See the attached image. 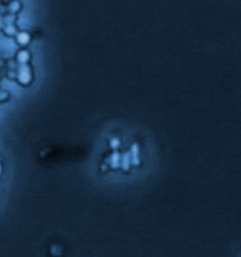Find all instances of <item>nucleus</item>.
<instances>
[{"label":"nucleus","mask_w":241,"mask_h":257,"mask_svg":"<svg viewBox=\"0 0 241 257\" xmlns=\"http://www.w3.org/2000/svg\"><path fill=\"white\" fill-rule=\"evenodd\" d=\"M30 78H31V76H30V71H28V68L24 67L21 70V72H20V76H19V80H20L21 83H24V84H26V83L30 82Z\"/></svg>","instance_id":"nucleus-1"},{"label":"nucleus","mask_w":241,"mask_h":257,"mask_svg":"<svg viewBox=\"0 0 241 257\" xmlns=\"http://www.w3.org/2000/svg\"><path fill=\"white\" fill-rule=\"evenodd\" d=\"M118 164H119V155H118L117 152H115V153L112 155V157H111V165H112L113 167H117Z\"/></svg>","instance_id":"nucleus-2"},{"label":"nucleus","mask_w":241,"mask_h":257,"mask_svg":"<svg viewBox=\"0 0 241 257\" xmlns=\"http://www.w3.org/2000/svg\"><path fill=\"white\" fill-rule=\"evenodd\" d=\"M28 39H30V38H28V35L26 33H21V34L18 35V40H19V43H20V44H27Z\"/></svg>","instance_id":"nucleus-3"},{"label":"nucleus","mask_w":241,"mask_h":257,"mask_svg":"<svg viewBox=\"0 0 241 257\" xmlns=\"http://www.w3.org/2000/svg\"><path fill=\"white\" fill-rule=\"evenodd\" d=\"M131 151H132L134 164H135V165H138V163H140V162H138V158H137V155H138V153H137V146H136V145L132 146V150H131Z\"/></svg>","instance_id":"nucleus-4"},{"label":"nucleus","mask_w":241,"mask_h":257,"mask_svg":"<svg viewBox=\"0 0 241 257\" xmlns=\"http://www.w3.org/2000/svg\"><path fill=\"white\" fill-rule=\"evenodd\" d=\"M18 59H19V62L25 63V62H27V59H28V54L26 52H21V53H19Z\"/></svg>","instance_id":"nucleus-5"},{"label":"nucleus","mask_w":241,"mask_h":257,"mask_svg":"<svg viewBox=\"0 0 241 257\" xmlns=\"http://www.w3.org/2000/svg\"><path fill=\"white\" fill-rule=\"evenodd\" d=\"M123 169H124V170H128V169H129V156H128V155H125V156H124Z\"/></svg>","instance_id":"nucleus-6"},{"label":"nucleus","mask_w":241,"mask_h":257,"mask_svg":"<svg viewBox=\"0 0 241 257\" xmlns=\"http://www.w3.org/2000/svg\"><path fill=\"white\" fill-rule=\"evenodd\" d=\"M110 144H111V146L113 147V149H116V147H118V145H119V142H118V139H112L110 142Z\"/></svg>","instance_id":"nucleus-7"},{"label":"nucleus","mask_w":241,"mask_h":257,"mask_svg":"<svg viewBox=\"0 0 241 257\" xmlns=\"http://www.w3.org/2000/svg\"><path fill=\"white\" fill-rule=\"evenodd\" d=\"M4 97H6V94H5V93H3V94H0V100H1V99H5V98H4Z\"/></svg>","instance_id":"nucleus-8"}]
</instances>
